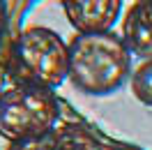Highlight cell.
Masks as SVG:
<instances>
[{
  "label": "cell",
  "instance_id": "obj_3",
  "mask_svg": "<svg viewBox=\"0 0 152 150\" xmlns=\"http://www.w3.org/2000/svg\"><path fill=\"white\" fill-rule=\"evenodd\" d=\"M60 106L51 88L19 83L0 95V136L28 141L46 136L56 129Z\"/></svg>",
  "mask_w": 152,
  "mask_h": 150
},
{
  "label": "cell",
  "instance_id": "obj_8",
  "mask_svg": "<svg viewBox=\"0 0 152 150\" xmlns=\"http://www.w3.org/2000/svg\"><path fill=\"white\" fill-rule=\"evenodd\" d=\"M51 134V132H48ZM46 136H39V139H28V141H14L10 143L7 150H51V141Z\"/></svg>",
  "mask_w": 152,
  "mask_h": 150
},
{
  "label": "cell",
  "instance_id": "obj_9",
  "mask_svg": "<svg viewBox=\"0 0 152 150\" xmlns=\"http://www.w3.org/2000/svg\"><path fill=\"white\" fill-rule=\"evenodd\" d=\"M5 30H7V5L0 0V44H2V37H5Z\"/></svg>",
  "mask_w": 152,
  "mask_h": 150
},
{
  "label": "cell",
  "instance_id": "obj_5",
  "mask_svg": "<svg viewBox=\"0 0 152 150\" xmlns=\"http://www.w3.org/2000/svg\"><path fill=\"white\" fill-rule=\"evenodd\" d=\"M122 39L136 58H152V0H134L122 19Z\"/></svg>",
  "mask_w": 152,
  "mask_h": 150
},
{
  "label": "cell",
  "instance_id": "obj_7",
  "mask_svg": "<svg viewBox=\"0 0 152 150\" xmlns=\"http://www.w3.org/2000/svg\"><path fill=\"white\" fill-rule=\"evenodd\" d=\"M132 95L145 106H152V58L143 60L129 76Z\"/></svg>",
  "mask_w": 152,
  "mask_h": 150
},
{
  "label": "cell",
  "instance_id": "obj_10",
  "mask_svg": "<svg viewBox=\"0 0 152 150\" xmlns=\"http://www.w3.org/2000/svg\"><path fill=\"white\" fill-rule=\"evenodd\" d=\"M102 150H118V148H111V146H104Z\"/></svg>",
  "mask_w": 152,
  "mask_h": 150
},
{
  "label": "cell",
  "instance_id": "obj_6",
  "mask_svg": "<svg viewBox=\"0 0 152 150\" xmlns=\"http://www.w3.org/2000/svg\"><path fill=\"white\" fill-rule=\"evenodd\" d=\"M51 150H102L104 143H99L92 132L83 125H62L48 134Z\"/></svg>",
  "mask_w": 152,
  "mask_h": 150
},
{
  "label": "cell",
  "instance_id": "obj_4",
  "mask_svg": "<svg viewBox=\"0 0 152 150\" xmlns=\"http://www.w3.org/2000/svg\"><path fill=\"white\" fill-rule=\"evenodd\" d=\"M62 10L76 32H106L122 12V0H62Z\"/></svg>",
  "mask_w": 152,
  "mask_h": 150
},
{
  "label": "cell",
  "instance_id": "obj_1",
  "mask_svg": "<svg viewBox=\"0 0 152 150\" xmlns=\"http://www.w3.org/2000/svg\"><path fill=\"white\" fill-rule=\"evenodd\" d=\"M132 58L122 35L76 32L69 44V81L76 90L92 97H106L122 88L132 76Z\"/></svg>",
  "mask_w": 152,
  "mask_h": 150
},
{
  "label": "cell",
  "instance_id": "obj_2",
  "mask_svg": "<svg viewBox=\"0 0 152 150\" xmlns=\"http://www.w3.org/2000/svg\"><path fill=\"white\" fill-rule=\"evenodd\" d=\"M10 60L19 83L53 90L69 79V44L51 28H26L14 42Z\"/></svg>",
  "mask_w": 152,
  "mask_h": 150
}]
</instances>
